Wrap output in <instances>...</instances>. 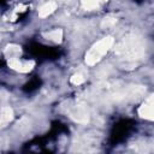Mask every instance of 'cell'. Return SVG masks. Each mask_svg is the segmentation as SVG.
Returning a JSON list of instances; mask_svg holds the SVG:
<instances>
[{
  "mask_svg": "<svg viewBox=\"0 0 154 154\" xmlns=\"http://www.w3.org/2000/svg\"><path fill=\"white\" fill-rule=\"evenodd\" d=\"M113 45V38L111 36L103 37L100 41H97L85 54V63L88 65H94L96 64L112 47Z\"/></svg>",
  "mask_w": 154,
  "mask_h": 154,
  "instance_id": "6da1fadb",
  "label": "cell"
},
{
  "mask_svg": "<svg viewBox=\"0 0 154 154\" xmlns=\"http://www.w3.org/2000/svg\"><path fill=\"white\" fill-rule=\"evenodd\" d=\"M8 66L16 71H19V72H29L34 66V61L20 60L19 58H17V59L8 60Z\"/></svg>",
  "mask_w": 154,
  "mask_h": 154,
  "instance_id": "7a4b0ae2",
  "label": "cell"
},
{
  "mask_svg": "<svg viewBox=\"0 0 154 154\" xmlns=\"http://www.w3.org/2000/svg\"><path fill=\"white\" fill-rule=\"evenodd\" d=\"M138 114L142 118H146V119H149V120L153 119V99H152V96H149L147 99V101H144L143 105L140 107Z\"/></svg>",
  "mask_w": 154,
  "mask_h": 154,
  "instance_id": "3957f363",
  "label": "cell"
},
{
  "mask_svg": "<svg viewBox=\"0 0 154 154\" xmlns=\"http://www.w3.org/2000/svg\"><path fill=\"white\" fill-rule=\"evenodd\" d=\"M13 118V112L10 107H4L0 111V126H5Z\"/></svg>",
  "mask_w": 154,
  "mask_h": 154,
  "instance_id": "277c9868",
  "label": "cell"
},
{
  "mask_svg": "<svg viewBox=\"0 0 154 154\" xmlns=\"http://www.w3.org/2000/svg\"><path fill=\"white\" fill-rule=\"evenodd\" d=\"M5 55L8 60L11 59H17L20 55V47L16 46V45H10L5 48Z\"/></svg>",
  "mask_w": 154,
  "mask_h": 154,
  "instance_id": "5b68a950",
  "label": "cell"
},
{
  "mask_svg": "<svg viewBox=\"0 0 154 154\" xmlns=\"http://www.w3.org/2000/svg\"><path fill=\"white\" fill-rule=\"evenodd\" d=\"M57 8V4L55 2H47L45 5H42L38 10V16L40 17H47L51 13L54 12V10Z\"/></svg>",
  "mask_w": 154,
  "mask_h": 154,
  "instance_id": "8992f818",
  "label": "cell"
},
{
  "mask_svg": "<svg viewBox=\"0 0 154 154\" xmlns=\"http://www.w3.org/2000/svg\"><path fill=\"white\" fill-rule=\"evenodd\" d=\"M107 0H82V4L88 10H95L100 7L102 4H105Z\"/></svg>",
  "mask_w": 154,
  "mask_h": 154,
  "instance_id": "52a82bcc",
  "label": "cell"
},
{
  "mask_svg": "<svg viewBox=\"0 0 154 154\" xmlns=\"http://www.w3.org/2000/svg\"><path fill=\"white\" fill-rule=\"evenodd\" d=\"M48 38L49 40H53L54 42H60V40H61V37H63V31L61 30H58V29H55V30H53V31H51V32H48Z\"/></svg>",
  "mask_w": 154,
  "mask_h": 154,
  "instance_id": "ba28073f",
  "label": "cell"
},
{
  "mask_svg": "<svg viewBox=\"0 0 154 154\" xmlns=\"http://www.w3.org/2000/svg\"><path fill=\"white\" fill-rule=\"evenodd\" d=\"M71 82L73 83V84H81V83H83L84 82V77L82 76V75H79V73H77V75H73L72 77H71Z\"/></svg>",
  "mask_w": 154,
  "mask_h": 154,
  "instance_id": "9c48e42d",
  "label": "cell"
}]
</instances>
